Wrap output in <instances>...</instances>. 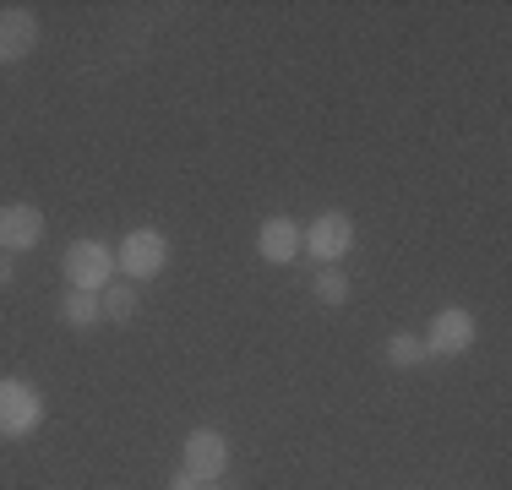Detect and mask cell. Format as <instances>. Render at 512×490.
<instances>
[{
    "label": "cell",
    "mask_w": 512,
    "mask_h": 490,
    "mask_svg": "<svg viewBox=\"0 0 512 490\" xmlns=\"http://www.w3.org/2000/svg\"><path fill=\"white\" fill-rule=\"evenodd\" d=\"M180 469L191 474L197 485H218L229 469V436L224 431H191L186 441H180Z\"/></svg>",
    "instance_id": "8992f818"
},
{
    "label": "cell",
    "mask_w": 512,
    "mask_h": 490,
    "mask_svg": "<svg viewBox=\"0 0 512 490\" xmlns=\"http://www.w3.org/2000/svg\"><path fill=\"white\" fill-rule=\"evenodd\" d=\"M202 490H229V485H224V480H218V485H202Z\"/></svg>",
    "instance_id": "2e32d148"
},
{
    "label": "cell",
    "mask_w": 512,
    "mask_h": 490,
    "mask_svg": "<svg viewBox=\"0 0 512 490\" xmlns=\"http://www.w3.org/2000/svg\"><path fill=\"white\" fill-rule=\"evenodd\" d=\"M99 311H104V322H115V327H131L137 322V311H142V294H137V284H109L104 294H99Z\"/></svg>",
    "instance_id": "8fae6325"
},
{
    "label": "cell",
    "mask_w": 512,
    "mask_h": 490,
    "mask_svg": "<svg viewBox=\"0 0 512 490\" xmlns=\"http://www.w3.org/2000/svg\"><path fill=\"white\" fill-rule=\"evenodd\" d=\"M300 229L306 224H295V218H284V213L262 218V229H256V251H262V262H273V267L295 262L300 256Z\"/></svg>",
    "instance_id": "9c48e42d"
},
{
    "label": "cell",
    "mask_w": 512,
    "mask_h": 490,
    "mask_svg": "<svg viewBox=\"0 0 512 490\" xmlns=\"http://www.w3.org/2000/svg\"><path fill=\"white\" fill-rule=\"evenodd\" d=\"M44 245V207L39 202H6L0 207V256H22Z\"/></svg>",
    "instance_id": "52a82bcc"
},
{
    "label": "cell",
    "mask_w": 512,
    "mask_h": 490,
    "mask_svg": "<svg viewBox=\"0 0 512 490\" xmlns=\"http://www.w3.org/2000/svg\"><path fill=\"white\" fill-rule=\"evenodd\" d=\"M17 284V262H11V256H0V289H11Z\"/></svg>",
    "instance_id": "5bb4252c"
},
{
    "label": "cell",
    "mask_w": 512,
    "mask_h": 490,
    "mask_svg": "<svg viewBox=\"0 0 512 490\" xmlns=\"http://www.w3.org/2000/svg\"><path fill=\"white\" fill-rule=\"evenodd\" d=\"M60 322H66L71 333H93V327L104 322L99 294H88V289H66V300H60Z\"/></svg>",
    "instance_id": "30bf717a"
},
{
    "label": "cell",
    "mask_w": 512,
    "mask_h": 490,
    "mask_svg": "<svg viewBox=\"0 0 512 490\" xmlns=\"http://www.w3.org/2000/svg\"><path fill=\"white\" fill-rule=\"evenodd\" d=\"M169 490H202V485H197V480H191V474H186V469H180V474H175V480H169Z\"/></svg>",
    "instance_id": "9a60e30c"
},
{
    "label": "cell",
    "mask_w": 512,
    "mask_h": 490,
    "mask_svg": "<svg viewBox=\"0 0 512 490\" xmlns=\"http://www.w3.org/2000/svg\"><path fill=\"white\" fill-rule=\"evenodd\" d=\"M474 338H480L474 311H463V305H442V311L431 316V327H425V354H431V360H453V354L474 349Z\"/></svg>",
    "instance_id": "5b68a950"
},
{
    "label": "cell",
    "mask_w": 512,
    "mask_h": 490,
    "mask_svg": "<svg viewBox=\"0 0 512 490\" xmlns=\"http://www.w3.org/2000/svg\"><path fill=\"white\" fill-rule=\"evenodd\" d=\"M39 44V17L33 6H0V66H17Z\"/></svg>",
    "instance_id": "ba28073f"
},
{
    "label": "cell",
    "mask_w": 512,
    "mask_h": 490,
    "mask_svg": "<svg viewBox=\"0 0 512 490\" xmlns=\"http://www.w3.org/2000/svg\"><path fill=\"white\" fill-rule=\"evenodd\" d=\"M164 267H169L164 229H126V240L115 245V273H126V284H148Z\"/></svg>",
    "instance_id": "7a4b0ae2"
},
{
    "label": "cell",
    "mask_w": 512,
    "mask_h": 490,
    "mask_svg": "<svg viewBox=\"0 0 512 490\" xmlns=\"http://www.w3.org/2000/svg\"><path fill=\"white\" fill-rule=\"evenodd\" d=\"M60 273H66V289L104 294L115 284V251L104 240H71L66 256H60Z\"/></svg>",
    "instance_id": "3957f363"
},
{
    "label": "cell",
    "mask_w": 512,
    "mask_h": 490,
    "mask_svg": "<svg viewBox=\"0 0 512 490\" xmlns=\"http://www.w3.org/2000/svg\"><path fill=\"white\" fill-rule=\"evenodd\" d=\"M300 251L316 256L322 267H338L349 251H355V218L349 213H316L306 229H300Z\"/></svg>",
    "instance_id": "277c9868"
},
{
    "label": "cell",
    "mask_w": 512,
    "mask_h": 490,
    "mask_svg": "<svg viewBox=\"0 0 512 490\" xmlns=\"http://www.w3.org/2000/svg\"><path fill=\"white\" fill-rule=\"evenodd\" d=\"M311 294L322 305H349V273H338V267H322V273L311 278Z\"/></svg>",
    "instance_id": "4fadbf2b"
},
{
    "label": "cell",
    "mask_w": 512,
    "mask_h": 490,
    "mask_svg": "<svg viewBox=\"0 0 512 490\" xmlns=\"http://www.w3.org/2000/svg\"><path fill=\"white\" fill-rule=\"evenodd\" d=\"M44 425V392L28 376H0V441H22Z\"/></svg>",
    "instance_id": "6da1fadb"
},
{
    "label": "cell",
    "mask_w": 512,
    "mask_h": 490,
    "mask_svg": "<svg viewBox=\"0 0 512 490\" xmlns=\"http://www.w3.org/2000/svg\"><path fill=\"white\" fill-rule=\"evenodd\" d=\"M382 354H387V365H393V371H420V365L431 360L420 333H393V338L382 343Z\"/></svg>",
    "instance_id": "7c38bea8"
}]
</instances>
